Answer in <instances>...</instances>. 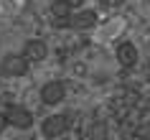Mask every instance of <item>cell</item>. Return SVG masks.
I'll return each mask as SVG.
<instances>
[{
  "label": "cell",
  "instance_id": "cell-1",
  "mask_svg": "<svg viewBox=\"0 0 150 140\" xmlns=\"http://www.w3.org/2000/svg\"><path fill=\"white\" fill-rule=\"evenodd\" d=\"M3 109H5V117H8L10 127H16V130H31L36 125V117H33V112L25 104L8 102V104H3Z\"/></svg>",
  "mask_w": 150,
  "mask_h": 140
},
{
  "label": "cell",
  "instance_id": "cell-2",
  "mask_svg": "<svg viewBox=\"0 0 150 140\" xmlns=\"http://www.w3.org/2000/svg\"><path fill=\"white\" fill-rule=\"evenodd\" d=\"M69 127H71V112H54V115L43 117L41 135L48 138V140H56V138H61Z\"/></svg>",
  "mask_w": 150,
  "mask_h": 140
},
{
  "label": "cell",
  "instance_id": "cell-3",
  "mask_svg": "<svg viewBox=\"0 0 150 140\" xmlns=\"http://www.w3.org/2000/svg\"><path fill=\"white\" fill-rule=\"evenodd\" d=\"M66 92L69 89L61 79H51V82H43V87L38 89V99L43 107H59L66 99Z\"/></svg>",
  "mask_w": 150,
  "mask_h": 140
},
{
  "label": "cell",
  "instance_id": "cell-4",
  "mask_svg": "<svg viewBox=\"0 0 150 140\" xmlns=\"http://www.w3.org/2000/svg\"><path fill=\"white\" fill-rule=\"evenodd\" d=\"M28 69H31V61L23 54H8V56H3V61H0V74L8 77V79L25 77Z\"/></svg>",
  "mask_w": 150,
  "mask_h": 140
},
{
  "label": "cell",
  "instance_id": "cell-5",
  "mask_svg": "<svg viewBox=\"0 0 150 140\" xmlns=\"http://www.w3.org/2000/svg\"><path fill=\"white\" fill-rule=\"evenodd\" d=\"M115 59H117L120 66L132 69V66H137V61H140V51H137V46H135L132 41H120L117 48H115Z\"/></svg>",
  "mask_w": 150,
  "mask_h": 140
},
{
  "label": "cell",
  "instance_id": "cell-6",
  "mask_svg": "<svg viewBox=\"0 0 150 140\" xmlns=\"http://www.w3.org/2000/svg\"><path fill=\"white\" fill-rule=\"evenodd\" d=\"M66 26L69 28H76V31H89V28L97 26V13L92 8H79L66 18Z\"/></svg>",
  "mask_w": 150,
  "mask_h": 140
},
{
  "label": "cell",
  "instance_id": "cell-7",
  "mask_svg": "<svg viewBox=\"0 0 150 140\" xmlns=\"http://www.w3.org/2000/svg\"><path fill=\"white\" fill-rule=\"evenodd\" d=\"M21 54L31 64H41V61H46V56H48V43L43 38H28L23 43V51Z\"/></svg>",
  "mask_w": 150,
  "mask_h": 140
},
{
  "label": "cell",
  "instance_id": "cell-8",
  "mask_svg": "<svg viewBox=\"0 0 150 140\" xmlns=\"http://www.w3.org/2000/svg\"><path fill=\"white\" fill-rule=\"evenodd\" d=\"M18 8H21V0H0V10H3L5 16L18 13Z\"/></svg>",
  "mask_w": 150,
  "mask_h": 140
},
{
  "label": "cell",
  "instance_id": "cell-9",
  "mask_svg": "<svg viewBox=\"0 0 150 140\" xmlns=\"http://www.w3.org/2000/svg\"><path fill=\"white\" fill-rule=\"evenodd\" d=\"M8 127H10V122H8V117H5V109L0 107V135L8 130Z\"/></svg>",
  "mask_w": 150,
  "mask_h": 140
}]
</instances>
